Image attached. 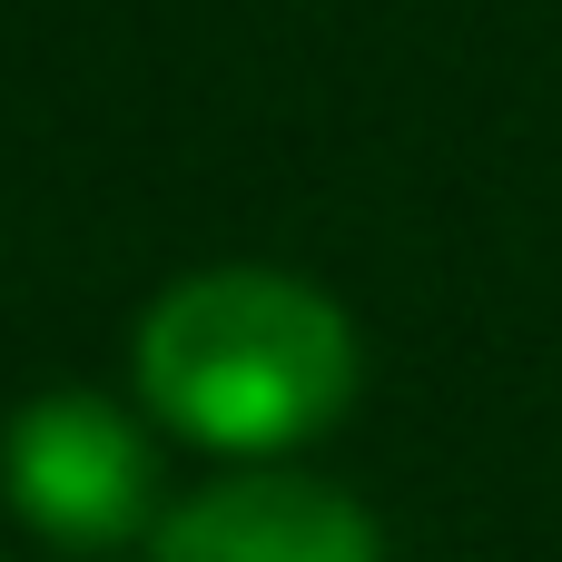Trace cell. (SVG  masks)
<instances>
[{"instance_id":"obj_2","label":"cell","mask_w":562,"mask_h":562,"mask_svg":"<svg viewBox=\"0 0 562 562\" xmlns=\"http://www.w3.org/2000/svg\"><path fill=\"white\" fill-rule=\"evenodd\" d=\"M0 474H10L20 524L40 543H69V553L128 543L148 524V494H158L148 435L109 395H30L10 445H0Z\"/></svg>"},{"instance_id":"obj_3","label":"cell","mask_w":562,"mask_h":562,"mask_svg":"<svg viewBox=\"0 0 562 562\" xmlns=\"http://www.w3.org/2000/svg\"><path fill=\"white\" fill-rule=\"evenodd\" d=\"M148 562H385V533L316 474H227L158 514Z\"/></svg>"},{"instance_id":"obj_1","label":"cell","mask_w":562,"mask_h":562,"mask_svg":"<svg viewBox=\"0 0 562 562\" xmlns=\"http://www.w3.org/2000/svg\"><path fill=\"white\" fill-rule=\"evenodd\" d=\"M138 405L207 454H286L356 405V326L326 286L277 267L178 277L128 346Z\"/></svg>"}]
</instances>
